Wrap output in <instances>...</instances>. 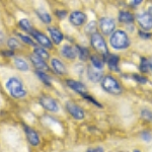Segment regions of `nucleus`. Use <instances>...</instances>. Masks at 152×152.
<instances>
[{
  "label": "nucleus",
  "mask_w": 152,
  "mask_h": 152,
  "mask_svg": "<svg viewBox=\"0 0 152 152\" xmlns=\"http://www.w3.org/2000/svg\"><path fill=\"white\" fill-rule=\"evenodd\" d=\"M87 76L89 78V80H91L92 82H99L102 81V73L99 69H96L94 66L92 67L87 68Z\"/></svg>",
  "instance_id": "obj_17"
},
{
  "label": "nucleus",
  "mask_w": 152,
  "mask_h": 152,
  "mask_svg": "<svg viewBox=\"0 0 152 152\" xmlns=\"http://www.w3.org/2000/svg\"><path fill=\"white\" fill-rule=\"evenodd\" d=\"M66 109H67L68 113L74 118L75 120H82L84 119V116H85V113L84 111L76 104L72 102H68L66 104Z\"/></svg>",
  "instance_id": "obj_6"
},
{
  "label": "nucleus",
  "mask_w": 152,
  "mask_h": 152,
  "mask_svg": "<svg viewBox=\"0 0 152 152\" xmlns=\"http://www.w3.org/2000/svg\"><path fill=\"white\" fill-rule=\"evenodd\" d=\"M48 31H49V34H50V37H51V39H52V42L55 44V45H59V44H61V42H62L63 39H64V36H63V34L61 33L57 28L49 26Z\"/></svg>",
  "instance_id": "obj_14"
},
{
  "label": "nucleus",
  "mask_w": 152,
  "mask_h": 152,
  "mask_svg": "<svg viewBox=\"0 0 152 152\" xmlns=\"http://www.w3.org/2000/svg\"><path fill=\"white\" fill-rule=\"evenodd\" d=\"M119 62L120 59L117 55H110L107 58V65H109L110 69L114 71H119Z\"/></svg>",
  "instance_id": "obj_20"
},
{
  "label": "nucleus",
  "mask_w": 152,
  "mask_h": 152,
  "mask_svg": "<svg viewBox=\"0 0 152 152\" xmlns=\"http://www.w3.org/2000/svg\"><path fill=\"white\" fill-rule=\"evenodd\" d=\"M61 54L63 55V57H65L68 60H74L77 57V53H76V49H74L69 44H65L61 47L60 50Z\"/></svg>",
  "instance_id": "obj_13"
},
{
  "label": "nucleus",
  "mask_w": 152,
  "mask_h": 152,
  "mask_svg": "<svg viewBox=\"0 0 152 152\" xmlns=\"http://www.w3.org/2000/svg\"><path fill=\"white\" fill-rule=\"evenodd\" d=\"M149 64H150V61L147 60L145 58H142L141 59V63H140V70L142 72H148V71H150L149 69Z\"/></svg>",
  "instance_id": "obj_29"
},
{
  "label": "nucleus",
  "mask_w": 152,
  "mask_h": 152,
  "mask_svg": "<svg viewBox=\"0 0 152 152\" xmlns=\"http://www.w3.org/2000/svg\"><path fill=\"white\" fill-rule=\"evenodd\" d=\"M139 35H140L141 38H144V39H148V38H150V35H147V34L143 33V31H139Z\"/></svg>",
  "instance_id": "obj_39"
},
{
  "label": "nucleus",
  "mask_w": 152,
  "mask_h": 152,
  "mask_svg": "<svg viewBox=\"0 0 152 152\" xmlns=\"http://www.w3.org/2000/svg\"><path fill=\"white\" fill-rule=\"evenodd\" d=\"M36 13L38 14L39 18H40L44 23L49 24V23H51V21H52V18H51L50 13L46 11L45 9H43V8H38V9L36 10Z\"/></svg>",
  "instance_id": "obj_19"
},
{
  "label": "nucleus",
  "mask_w": 152,
  "mask_h": 152,
  "mask_svg": "<svg viewBox=\"0 0 152 152\" xmlns=\"http://www.w3.org/2000/svg\"><path fill=\"white\" fill-rule=\"evenodd\" d=\"M4 43H5V37L2 31H0V45H3Z\"/></svg>",
  "instance_id": "obj_37"
},
{
  "label": "nucleus",
  "mask_w": 152,
  "mask_h": 152,
  "mask_svg": "<svg viewBox=\"0 0 152 152\" xmlns=\"http://www.w3.org/2000/svg\"><path fill=\"white\" fill-rule=\"evenodd\" d=\"M119 20L122 23H131L134 20V16L128 11H121L119 13Z\"/></svg>",
  "instance_id": "obj_21"
},
{
  "label": "nucleus",
  "mask_w": 152,
  "mask_h": 152,
  "mask_svg": "<svg viewBox=\"0 0 152 152\" xmlns=\"http://www.w3.org/2000/svg\"><path fill=\"white\" fill-rule=\"evenodd\" d=\"M3 54L5 56H8V57H13V52H12V50H10V51H4L3 52Z\"/></svg>",
  "instance_id": "obj_38"
},
{
  "label": "nucleus",
  "mask_w": 152,
  "mask_h": 152,
  "mask_svg": "<svg viewBox=\"0 0 152 152\" xmlns=\"http://www.w3.org/2000/svg\"><path fill=\"white\" fill-rule=\"evenodd\" d=\"M110 44L116 50H124L130 46V39L124 31H116L110 38Z\"/></svg>",
  "instance_id": "obj_2"
},
{
  "label": "nucleus",
  "mask_w": 152,
  "mask_h": 152,
  "mask_svg": "<svg viewBox=\"0 0 152 152\" xmlns=\"http://www.w3.org/2000/svg\"><path fill=\"white\" fill-rule=\"evenodd\" d=\"M99 28L104 35H111L116 28V23L110 18H102L99 20Z\"/></svg>",
  "instance_id": "obj_5"
},
{
  "label": "nucleus",
  "mask_w": 152,
  "mask_h": 152,
  "mask_svg": "<svg viewBox=\"0 0 152 152\" xmlns=\"http://www.w3.org/2000/svg\"><path fill=\"white\" fill-rule=\"evenodd\" d=\"M56 15L58 16V18L64 19L67 16V11L66 10H57L56 11Z\"/></svg>",
  "instance_id": "obj_34"
},
{
  "label": "nucleus",
  "mask_w": 152,
  "mask_h": 152,
  "mask_svg": "<svg viewBox=\"0 0 152 152\" xmlns=\"http://www.w3.org/2000/svg\"><path fill=\"white\" fill-rule=\"evenodd\" d=\"M5 88L10 94V96L13 99H23L26 94V90L24 88L23 81L15 76H12L6 80Z\"/></svg>",
  "instance_id": "obj_1"
},
{
  "label": "nucleus",
  "mask_w": 152,
  "mask_h": 152,
  "mask_svg": "<svg viewBox=\"0 0 152 152\" xmlns=\"http://www.w3.org/2000/svg\"><path fill=\"white\" fill-rule=\"evenodd\" d=\"M90 42H91L92 47L99 54H102V56H107L109 54V50H107V46L105 44V41L104 40L102 36L99 35V33H94V35H91Z\"/></svg>",
  "instance_id": "obj_4"
},
{
  "label": "nucleus",
  "mask_w": 152,
  "mask_h": 152,
  "mask_svg": "<svg viewBox=\"0 0 152 152\" xmlns=\"http://www.w3.org/2000/svg\"><path fill=\"white\" fill-rule=\"evenodd\" d=\"M148 12H149V13H150V15L152 16V6H150V7H149V9H148Z\"/></svg>",
  "instance_id": "obj_41"
},
{
  "label": "nucleus",
  "mask_w": 152,
  "mask_h": 152,
  "mask_svg": "<svg viewBox=\"0 0 152 152\" xmlns=\"http://www.w3.org/2000/svg\"><path fill=\"white\" fill-rule=\"evenodd\" d=\"M86 152H104V149L102 147H94V148H88Z\"/></svg>",
  "instance_id": "obj_35"
},
{
  "label": "nucleus",
  "mask_w": 152,
  "mask_h": 152,
  "mask_svg": "<svg viewBox=\"0 0 152 152\" xmlns=\"http://www.w3.org/2000/svg\"><path fill=\"white\" fill-rule=\"evenodd\" d=\"M31 36L35 38V40L38 42L41 46H43L44 48H47V49H52L53 48L52 41H50V39H49L46 35L42 34L41 31H38L33 29V31H31Z\"/></svg>",
  "instance_id": "obj_10"
},
{
  "label": "nucleus",
  "mask_w": 152,
  "mask_h": 152,
  "mask_svg": "<svg viewBox=\"0 0 152 152\" xmlns=\"http://www.w3.org/2000/svg\"><path fill=\"white\" fill-rule=\"evenodd\" d=\"M82 96L84 97L85 99H88V100H90V102H91L92 104H95V105H97V107H102V104H100L99 102H97L96 100H95V99H94V97H92V96H90L89 94H82Z\"/></svg>",
  "instance_id": "obj_32"
},
{
  "label": "nucleus",
  "mask_w": 152,
  "mask_h": 152,
  "mask_svg": "<svg viewBox=\"0 0 152 152\" xmlns=\"http://www.w3.org/2000/svg\"><path fill=\"white\" fill-rule=\"evenodd\" d=\"M18 37L20 38V40L23 42V43L28 44V45H31V46H35V42L33 41V39L28 36H26V35H21V34H18Z\"/></svg>",
  "instance_id": "obj_30"
},
{
  "label": "nucleus",
  "mask_w": 152,
  "mask_h": 152,
  "mask_svg": "<svg viewBox=\"0 0 152 152\" xmlns=\"http://www.w3.org/2000/svg\"><path fill=\"white\" fill-rule=\"evenodd\" d=\"M141 116L144 120L152 121V112L148 111V110H143V111L141 112Z\"/></svg>",
  "instance_id": "obj_31"
},
{
  "label": "nucleus",
  "mask_w": 152,
  "mask_h": 152,
  "mask_svg": "<svg viewBox=\"0 0 152 152\" xmlns=\"http://www.w3.org/2000/svg\"><path fill=\"white\" fill-rule=\"evenodd\" d=\"M90 60H91V64L94 68L99 69V70H102V68H104V61H102V59H99V57H96V56H92V57L90 58Z\"/></svg>",
  "instance_id": "obj_26"
},
{
  "label": "nucleus",
  "mask_w": 152,
  "mask_h": 152,
  "mask_svg": "<svg viewBox=\"0 0 152 152\" xmlns=\"http://www.w3.org/2000/svg\"><path fill=\"white\" fill-rule=\"evenodd\" d=\"M102 87L104 91L109 92L111 94H122V86L120 85L119 81L113 76H105L102 79Z\"/></svg>",
  "instance_id": "obj_3"
},
{
  "label": "nucleus",
  "mask_w": 152,
  "mask_h": 152,
  "mask_svg": "<svg viewBox=\"0 0 152 152\" xmlns=\"http://www.w3.org/2000/svg\"><path fill=\"white\" fill-rule=\"evenodd\" d=\"M134 152H141L140 150H134Z\"/></svg>",
  "instance_id": "obj_42"
},
{
  "label": "nucleus",
  "mask_w": 152,
  "mask_h": 152,
  "mask_svg": "<svg viewBox=\"0 0 152 152\" xmlns=\"http://www.w3.org/2000/svg\"><path fill=\"white\" fill-rule=\"evenodd\" d=\"M67 85L69 86L71 89L74 90V91L78 92L80 94H84L86 92V86H85L83 83L79 82V81H76V80H72V79H69L66 81Z\"/></svg>",
  "instance_id": "obj_15"
},
{
  "label": "nucleus",
  "mask_w": 152,
  "mask_h": 152,
  "mask_svg": "<svg viewBox=\"0 0 152 152\" xmlns=\"http://www.w3.org/2000/svg\"><path fill=\"white\" fill-rule=\"evenodd\" d=\"M76 53H77V57L82 61L87 60L88 58V51L86 48L81 47V46H76Z\"/></svg>",
  "instance_id": "obj_23"
},
{
  "label": "nucleus",
  "mask_w": 152,
  "mask_h": 152,
  "mask_svg": "<svg viewBox=\"0 0 152 152\" xmlns=\"http://www.w3.org/2000/svg\"><path fill=\"white\" fill-rule=\"evenodd\" d=\"M96 23L94 20H91L89 21L86 26H85V31L86 34H89V35H94V33H96Z\"/></svg>",
  "instance_id": "obj_27"
},
{
  "label": "nucleus",
  "mask_w": 152,
  "mask_h": 152,
  "mask_svg": "<svg viewBox=\"0 0 152 152\" xmlns=\"http://www.w3.org/2000/svg\"><path fill=\"white\" fill-rule=\"evenodd\" d=\"M36 75L38 76L39 79H40L43 83H45L46 85H48V86L51 85V78H50V76L47 75V73L43 72L42 70H37Z\"/></svg>",
  "instance_id": "obj_22"
},
{
  "label": "nucleus",
  "mask_w": 152,
  "mask_h": 152,
  "mask_svg": "<svg viewBox=\"0 0 152 152\" xmlns=\"http://www.w3.org/2000/svg\"><path fill=\"white\" fill-rule=\"evenodd\" d=\"M23 131L26 136V139H28V143L31 145L38 146L40 144V136L33 128H31L29 126H26V125H23Z\"/></svg>",
  "instance_id": "obj_8"
},
{
  "label": "nucleus",
  "mask_w": 152,
  "mask_h": 152,
  "mask_svg": "<svg viewBox=\"0 0 152 152\" xmlns=\"http://www.w3.org/2000/svg\"><path fill=\"white\" fill-rule=\"evenodd\" d=\"M34 53H35L36 55H38L39 57L45 59V60H48L49 57H50V55H49V53L47 52V50L42 47H35L34 48Z\"/></svg>",
  "instance_id": "obj_25"
},
{
  "label": "nucleus",
  "mask_w": 152,
  "mask_h": 152,
  "mask_svg": "<svg viewBox=\"0 0 152 152\" xmlns=\"http://www.w3.org/2000/svg\"><path fill=\"white\" fill-rule=\"evenodd\" d=\"M151 135L149 134V133H147V132H144L143 134H142V139L143 140H145V141H150L151 140Z\"/></svg>",
  "instance_id": "obj_36"
},
{
  "label": "nucleus",
  "mask_w": 152,
  "mask_h": 152,
  "mask_svg": "<svg viewBox=\"0 0 152 152\" xmlns=\"http://www.w3.org/2000/svg\"><path fill=\"white\" fill-rule=\"evenodd\" d=\"M69 20L74 26H81L86 21V15L81 11H73L69 16Z\"/></svg>",
  "instance_id": "obj_11"
},
{
  "label": "nucleus",
  "mask_w": 152,
  "mask_h": 152,
  "mask_svg": "<svg viewBox=\"0 0 152 152\" xmlns=\"http://www.w3.org/2000/svg\"><path fill=\"white\" fill-rule=\"evenodd\" d=\"M7 46H8L10 50H15V49H18L20 47V43L16 39L9 38L8 41H7Z\"/></svg>",
  "instance_id": "obj_28"
},
{
  "label": "nucleus",
  "mask_w": 152,
  "mask_h": 152,
  "mask_svg": "<svg viewBox=\"0 0 152 152\" xmlns=\"http://www.w3.org/2000/svg\"><path fill=\"white\" fill-rule=\"evenodd\" d=\"M142 1L143 0H133V4L134 5H139V4L142 3Z\"/></svg>",
  "instance_id": "obj_40"
},
{
  "label": "nucleus",
  "mask_w": 152,
  "mask_h": 152,
  "mask_svg": "<svg viewBox=\"0 0 152 152\" xmlns=\"http://www.w3.org/2000/svg\"><path fill=\"white\" fill-rule=\"evenodd\" d=\"M18 26H19V28H20L24 31H28V33H31V31H33V26H31V23H29V20H28V19H26V18L20 19V20H19V23H18Z\"/></svg>",
  "instance_id": "obj_24"
},
{
  "label": "nucleus",
  "mask_w": 152,
  "mask_h": 152,
  "mask_svg": "<svg viewBox=\"0 0 152 152\" xmlns=\"http://www.w3.org/2000/svg\"><path fill=\"white\" fill-rule=\"evenodd\" d=\"M31 59V63H33V65L35 66L38 70H42V71H46V70H49V66L47 65V63H46L45 59L39 57L38 55H36L35 53L33 54V55L29 57Z\"/></svg>",
  "instance_id": "obj_12"
},
{
  "label": "nucleus",
  "mask_w": 152,
  "mask_h": 152,
  "mask_svg": "<svg viewBox=\"0 0 152 152\" xmlns=\"http://www.w3.org/2000/svg\"><path fill=\"white\" fill-rule=\"evenodd\" d=\"M133 78L136 81H138L139 83H142V84H145V83H147V78H145L144 76H141V75H133Z\"/></svg>",
  "instance_id": "obj_33"
},
{
  "label": "nucleus",
  "mask_w": 152,
  "mask_h": 152,
  "mask_svg": "<svg viewBox=\"0 0 152 152\" xmlns=\"http://www.w3.org/2000/svg\"><path fill=\"white\" fill-rule=\"evenodd\" d=\"M51 66H52L53 70L59 75H64L67 73V69H66L65 65L57 58H53L51 60Z\"/></svg>",
  "instance_id": "obj_16"
},
{
  "label": "nucleus",
  "mask_w": 152,
  "mask_h": 152,
  "mask_svg": "<svg viewBox=\"0 0 152 152\" xmlns=\"http://www.w3.org/2000/svg\"><path fill=\"white\" fill-rule=\"evenodd\" d=\"M121 152H124V151H121Z\"/></svg>",
  "instance_id": "obj_43"
},
{
  "label": "nucleus",
  "mask_w": 152,
  "mask_h": 152,
  "mask_svg": "<svg viewBox=\"0 0 152 152\" xmlns=\"http://www.w3.org/2000/svg\"><path fill=\"white\" fill-rule=\"evenodd\" d=\"M40 104L49 112L57 113L59 111V105L57 102L50 96H42L40 99Z\"/></svg>",
  "instance_id": "obj_7"
},
{
  "label": "nucleus",
  "mask_w": 152,
  "mask_h": 152,
  "mask_svg": "<svg viewBox=\"0 0 152 152\" xmlns=\"http://www.w3.org/2000/svg\"><path fill=\"white\" fill-rule=\"evenodd\" d=\"M14 66H15L16 68H18V70L23 71V72H26V71H28L29 69V65L28 63L26 62V60H24L23 58L21 57H15L14 58Z\"/></svg>",
  "instance_id": "obj_18"
},
{
  "label": "nucleus",
  "mask_w": 152,
  "mask_h": 152,
  "mask_svg": "<svg viewBox=\"0 0 152 152\" xmlns=\"http://www.w3.org/2000/svg\"><path fill=\"white\" fill-rule=\"evenodd\" d=\"M137 20L140 26L145 31L152 29V16L149 12H142L137 15Z\"/></svg>",
  "instance_id": "obj_9"
}]
</instances>
